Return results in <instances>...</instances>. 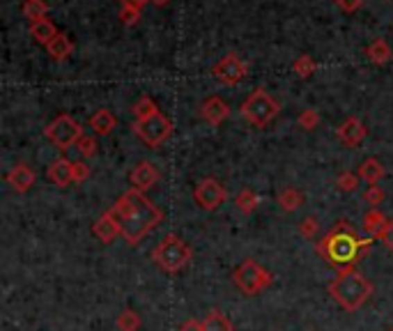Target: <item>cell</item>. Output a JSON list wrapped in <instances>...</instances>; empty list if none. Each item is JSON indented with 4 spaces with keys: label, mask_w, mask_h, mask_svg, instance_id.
I'll list each match as a JSON object with an SVG mask.
<instances>
[{
    "label": "cell",
    "mask_w": 393,
    "mask_h": 331,
    "mask_svg": "<svg viewBox=\"0 0 393 331\" xmlns=\"http://www.w3.org/2000/svg\"><path fill=\"white\" fill-rule=\"evenodd\" d=\"M113 212L120 219L122 237L129 246H138L164 221L161 210L138 189L124 191L113 205Z\"/></svg>",
    "instance_id": "obj_1"
},
{
    "label": "cell",
    "mask_w": 393,
    "mask_h": 331,
    "mask_svg": "<svg viewBox=\"0 0 393 331\" xmlns=\"http://www.w3.org/2000/svg\"><path fill=\"white\" fill-rule=\"evenodd\" d=\"M373 246V239H363L357 235L352 226H347L345 221L333 228V230L317 244V251L327 262L338 264V267L352 269L354 262H359L363 251Z\"/></svg>",
    "instance_id": "obj_2"
},
{
    "label": "cell",
    "mask_w": 393,
    "mask_h": 331,
    "mask_svg": "<svg viewBox=\"0 0 393 331\" xmlns=\"http://www.w3.org/2000/svg\"><path fill=\"white\" fill-rule=\"evenodd\" d=\"M329 294L338 301L340 308L345 311H359L373 294V283L366 276H361L354 269H343L340 274L329 283Z\"/></svg>",
    "instance_id": "obj_3"
},
{
    "label": "cell",
    "mask_w": 393,
    "mask_h": 331,
    "mask_svg": "<svg viewBox=\"0 0 393 331\" xmlns=\"http://www.w3.org/2000/svg\"><path fill=\"white\" fill-rule=\"evenodd\" d=\"M194 257L191 246L184 241L180 235L170 232L166 235V239H161L152 251V260L159 269L168 271V274H175V271L184 269Z\"/></svg>",
    "instance_id": "obj_4"
},
{
    "label": "cell",
    "mask_w": 393,
    "mask_h": 331,
    "mask_svg": "<svg viewBox=\"0 0 393 331\" xmlns=\"http://www.w3.org/2000/svg\"><path fill=\"white\" fill-rule=\"evenodd\" d=\"M278 110H281V104L265 90V87L253 90L242 104V115L246 117L251 127H258V129L267 127V124L278 115Z\"/></svg>",
    "instance_id": "obj_5"
},
{
    "label": "cell",
    "mask_w": 393,
    "mask_h": 331,
    "mask_svg": "<svg viewBox=\"0 0 393 331\" xmlns=\"http://www.w3.org/2000/svg\"><path fill=\"white\" fill-rule=\"evenodd\" d=\"M233 281L246 297H253V294H260L262 290L269 288L274 278L262 264H258L253 257H246V260L235 269Z\"/></svg>",
    "instance_id": "obj_6"
},
{
    "label": "cell",
    "mask_w": 393,
    "mask_h": 331,
    "mask_svg": "<svg viewBox=\"0 0 393 331\" xmlns=\"http://www.w3.org/2000/svg\"><path fill=\"white\" fill-rule=\"evenodd\" d=\"M44 136H47V141L51 145H56L58 150H69L72 145H76L81 138H83V127H81L78 120H74L72 115H58L53 122L47 124V129H44Z\"/></svg>",
    "instance_id": "obj_7"
},
{
    "label": "cell",
    "mask_w": 393,
    "mask_h": 331,
    "mask_svg": "<svg viewBox=\"0 0 393 331\" xmlns=\"http://www.w3.org/2000/svg\"><path fill=\"white\" fill-rule=\"evenodd\" d=\"M131 129L147 147H159L164 141H168L170 134H173V122L159 110V113L143 117V120H133Z\"/></svg>",
    "instance_id": "obj_8"
},
{
    "label": "cell",
    "mask_w": 393,
    "mask_h": 331,
    "mask_svg": "<svg viewBox=\"0 0 393 331\" xmlns=\"http://www.w3.org/2000/svg\"><path fill=\"white\" fill-rule=\"evenodd\" d=\"M194 201L200 210L214 212L228 201V191L217 178H203L194 187Z\"/></svg>",
    "instance_id": "obj_9"
},
{
    "label": "cell",
    "mask_w": 393,
    "mask_h": 331,
    "mask_svg": "<svg viewBox=\"0 0 393 331\" xmlns=\"http://www.w3.org/2000/svg\"><path fill=\"white\" fill-rule=\"evenodd\" d=\"M212 74L214 78L219 80V83L224 85H237L242 83L244 78H246L249 74V65L242 60L237 53H226L221 60L212 67Z\"/></svg>",
    "instance_id": "obj_10"
},
{
    "label": "cell",
    "mask_w": 393,
    "mask_h": 331,
    "mask_svg": "<svg viewBox=\"0 0 393 331\" xmlns=\"http://www.w3.org/2000/svg\"><path fill=\"white\" fill-rule=\"evenodd\" d=\"M161 178L159 168L152 164V161H140L136 164V168L131 171L129 180H131V189H138V191H150L152 187H157V182Z\"/></svg>",
    "instance_id": "obj_11"
},
{
    "label": "cell",
    "mask_w": 393,
    "mask_h": 331,
    "mask_svg": "<svg viewBox=\"0 0 393 331\" xmlns=\"http://www.w3.org/2000/svg\"><path fill=\"white\" fill-rule=\"evenodd\" d=\"M200 117H203L205 122H210L212 127H219L221 122H226L230 117V106L226 99H221L219 94H212V97H207L203 101V106H200Z\"/></svg>",
    "instance_id": "obj_12"
},
{
    "label": "cell",
    "mask_w": 393,
    "mask_h": 331,
    "mask_svg": "<svg viewBox=\"0 0 393 331\" xmlns=\"http://www.w3.org/2000/svg\"><path fill=\"white\" fill-rule=\"evenodd\" d=\"M336 134L340 138V143L347 145V147H357L361 145V141L366 138L368 134V129H366V124H363L359 117H347V120H343L338 124V129H336Z\"/></svg>",
    "instance_id": "obj_13"
},
{
    "label": "cell",
    "mask_w": 393,
    "mask_h": 331,
    "mask_svg": "<svg viewBox=\"0 0 393 331\" xmlns=\"http://www.w3.org/2000/svg\"><path fill=\"white\" fill-rule=\"evenodd\" d=\"M92 232L97 235V239L103 241V244H110L117 235H122V226H120V219H117V214L113 210L103 212V214L94 221L92 226Z\"/></svg>",
    "instance_id": "obj_14"
},
{
    "label": "cell",
    "mask_w": 393,
    "mask_h": 331,
    "mask_svg": "<svg viewBox=\"0 0 393 331\" xmlns=\"http://www.w3.org/2000/svg\"><path fill=\"white\" fill-rule=\"evenodd\" d=\"M47 178L51 180V184H56V187H69V184L74 182V161L69 159H56V161H51L49 168H47Z\"/></svg>",
    "instance_id": "obj_15"
},
{
    "label": "cell",
    "mask_w": 393,
    "mask_h": 331,
    "mask_svg": "<svg viewBox=\"0 0 393 331\" xmlns=\"http://www.w3.org/2000/svg\"><path fill=\"white\" fill-rule=\"evenodd\" d=\"M5 180L17 194H28L35 184V171L28 164H17L10 173H7Z\"/></svg>",
    "instance_id": "obj_16"
},
{
    "label": "cell",
    "mask_w": 393,
    "mask_h": 331,
    "mask_svg": "<svg viewBox=\"0 0 393 331\" xmlns=\"http://www.w3.org/2000/svg\"><path fill=\"white\" fill-rule=\"evenodd\" d=\"M28 31H31V37L37 42V44H42L44 49L49 46L51 42L56 40L58 37V28H56V24L51 19H40V21H31V24H28Z\"/></svg>",
    "instance_id": "obj_17"
},
{
    "label": "cell",
    "mask_w": 393,
    "mask_h": 331,
    "mask_svg": "<svg viewBox=\"0 0 393 331\" xmlns=\"http://www.w3.org/2000/svg\"><path fill=\"white\" fill-rule=\"evenodd\" d=\"M87 124H90V129H92L94 136H108L110 131L117 127V117L110 113L108 108H99L97 113L90 115Z\"/></svg>",
    "instance_id": "obj_18"
},
{
    "label": "cell",
    "mask_w": 393,
    "mask_h": 331,
    "mask_svg": "<svg viewBox=\"0 0 393 331\" xmlns=\"http://www.w3.org/2000/svg\"><path fill=\"white\" fill-rule=\"evenodd\" d=\"M384 166H382V161L380 159H375V157H368V159H363L361 161V166H359V171L357 175L361 178V182H366V184H377L382 178H384Z\"/></svg>",
    "instance_id": "obj_19"
},
{
    "label": "cell",
    "mask_w": 393,
    "mask_h": 331,
    "mask_svg": "<svg viewBox=\"0 0 393 331\" xmlns=\"http://www.w3.org/2000/svg\"><path fill=\"white\" fill-rule=\"evenodd\" d=\"M72 51H74V42H72V37L67 33H58L56 40L47 46V53L53 58L56 62L67 60V58L72 56Z\"/></svg>",
    "instance_id": "obj_20"
},
{
    "label": "cell",
    "mask_w": 393,
    "mask_h": 331,
    "mask_svg": "<svg viewBox=\"0 0 393 331\" xmlns=\"http://www.w3.org/2000/svg\"><path fill=\"white\" fill-rule=\"evenodd\" d=\"M366 56H368V60L373 62V65H387L391 60L393 51H391L387 40H382V37H375V40L366 46Z\"/></svg>",
    "instance_id": "obj_21"
},
{
    "label": "cell",
    "mask_w": 393,
    "mask_h": 331,
    "mask_svg": "<svg viewBox=\"0 0 393 331\" xmlns=\"http://www.w3.org/2000/svg\"><path fill=\"white\" fill-rule=\"evenodd\" d=\"M203 331H235L233 322L221 311H210L203 320Z\"/></svg>",
    "instance_id": "obj_22"
},
{
    "label": "cell",
    "mask_w": 393,
    "mask_h": 331,
    "mask_svg": "<svg viewBox=\"0 0 393 331\" xmlns=\"http://www.w3.org/2000/svg\"><path fill=\"white\" fill-rule=\"evenodd\" d=\"M278 205L285 212H296L303 205V194L299 189H294V187H285L278 194Z\"/></svg>",
    "instance_id": "obj_23"
},
{
    "label": "cell",
    "mask_w": 393,
    "mask_h": 331,
    "mask_svg": "<svg viewBox=\"0 0 393 331\" xmlns=\"http://www.w3.org/2000/svg\"><path fill=\"white\" fill-rule=\"evenodd\" d=\"M21 12L28 21H40V19H47L49 14V3L47 0H24L21 5Z\"/></svg>",
    "instance_id": "obj_24"
},
{
    "label": "cell",
    "mask_w": 393,
    "mask_h": 331,
    "mask_svg": "<svg viewBox=\"0 0 393 331\" xmlns=\"http://www.w3.org/2000/svg\"><path fill=\"white\" fill-rule=\"evenodd\" d=\"M258 203H260V198L251 189H242L240 194L235 196V207L240 210L242 214H251V212L258 207Z\"/></svg>",
    "instance_id": "obj_25"
},
{
    "label": "cell",
    "mask_w": 393,
    "mask_h": 331,
    "mask_svg": "<svg viewBox=\"0 0 393 331\" xmlns=\"http://www.w3.org/2000/svg\"><path fill=\"white\" fill-rule=\"evenodd\" d=\"M131 110H133V117H136V120H143V117H150L154 113H159V106L152 97L143 94V97L136 99V104L131 106Z\"/></svg>",
    "instance_id": "obj_26"
},
{
    "label": "cell",
    "mask_w": 393,
    "mask_h": 331,
    "mask_svg": "<svg viewBox=\"0 0 393 331\" xmlns=\"http://www.w3.org/2000/svg\"><path fill=\"white\" fill-rule=\"evenodd\" d=\"M387 221L389 219L375 207V210H370L366 217H363V230H366L368 235H375V237H377V232H380L382 228L387 226Z\"/></svg>",
    "instance_id": "obj_27"
},
{
    "label": "cell",
    "mask_w": 393,
    "mask_h": 331,
    "mask_svg": "<svg viewBox=\"0 0 393 331\" xmlns=\"http://www.w3.org/2000/svg\"><path fill=\"white\" fill-rule=\"evenodd\" d=\"M315 69H317V62L313 60V56H308V53H301L292 65V71L299 78H310L315 74Z\"/></svg>",
    "instance_id": "obj_28"
},
{
    "label": "cell",
    "mask_w": 393,
    "mask_h": 331,
    "mask_svg": "<svg viewBox=\"0 0 393 331\" xmlns=\"http://www.w3.org/2000/svg\"><path fill=\"white\" fill-rule=\"evenodd\" d=\"M138 327H140V315L136 311H131V308L117 315V329L120 331H138Z\"/></svg>",
    "instance_id": "obj_29"
},
{
    "label": "cell",
    "mask_w": 393,
    "mask_h": 331,
    "mask_svg": "<svg viewBox=\"0 0 393 331\" xmlns=\"http://www.w3.org/2000/svg\"><path fill=\"white\" fill-rule=\"evenodd\" d=\"M359 184H361V178H359L357 173H350V171L340 173L338 178H336V187H338V191H345V194H352V191H357V189H359Z\"/></svg>",
    "instance_id": "obj_30"
},
{
    "label": "cell",
    "mask_w": 393,
    "mask_h": 331,
    "mask_svg": "<svg viewBox=\"0 0 393 331\" xmlns=\"http://www.w3.org/2000/svg\"><path fill=\"white\" fill-rule=\"evenodd\" d=\"M120 21H122V26H136L138 24V19H140V7H133V5H122L120 7Z\"/></svg>",
    "instance_id": "obj_31"
},
{
    "label": "cell",
    "mask_w": 393,
    "mask_h": 331,
    "mask_svg": "<svg viewBox=\"0 0 393 331\" xmlns=\"http://www.w3.org/2000/svg\"><path fill=\"white\" fill-rule=\"evenodd\" d=\"M317 124H320V113L313 108H306L303 113L299 115V127L306 129V131H313Z\"/></svg>",
    "instance_id": "obj_32"
},
{
    "label": "cell",
    "mask_w": 393,
    "mask_h": 331,
    "mask_svg": "<svg viewBox=\"0 0 393 331\" xmlns=\"http://www.w3.org/2000/svg\"><path fill=\"white\" fill-rule=\"evenodd\" d=\"M76 147H78L81 157H85V159L87 157H94V154H97V138H94V136H83L76 143Z\"/></svg>",
    "instance_id": "obj_33"
},
{
    "label": "cell",
    "mask_w": 393,
    "mask_h": 331,
    "mask_svg": "<svg viewBox=\"0 0 393 331\" xmlns=\"http://www.w3.org/2000/svg\"><path fill=\"white\" fill-rule=\"evenodd\" d=\"M317 230H320V223H317V219H313V217H306L299 223V235L306 239H313L317 235Z\"/></svg>",
    "instance_id": "obj_34"
},
{
    "label": "cell",
    "mask_w": 393,
    "mask_h": 331,
    "mask_svg": "<svg viewBox=\"0 0 393 331\" xmlns=\"http://www.w3.org/2000/svg\"><path fill=\"white\" fill-rule=\"evenodd\" d=\"M384 201V189L377 187V184H373V187H368V191L363 194V203L373 205V207H377Z\"/></svg>",
    "instance_id": "obj_35"
},
{
    "label": "cell",
    "mask_w": 393,
    "mask_h": 331,
    "mask_svg": "<svg viewBox=\"0 0 393 331\" xmlns=\"http://www.w3.org/2000/svg\"><path fill=\"white\" fill-rule=\"evenodd\" d=\"M377 239H380L382 244L389 248V251H393V219H389L387 226H384L382 230L377 232Z\"/></svg>",
    "instance_id": "obj_36"
},
{
    "label": "cell",
    "mask_w": 393,
    "mask_h": 331,
    "mask_svg": "<svg viewBox=\"0 0 393 331\" xmlns=\"http://www.w3.org/2000/svg\"><path fill=\"white\" fill-rule=\"evenodd\" d=\"M90 178V166L85 161H74V184H81Z\"/></svg>",
    "instance_id": "obj_37"
},
{
    "label": "cell",
    "mask_w": 393,
    "mask_h": 331,
    "mask_svg": "<svg viewBox=\"0 0 393 331\" xmlns=\"http://www.w3.org/2000/svg\"><path fill=\"white\" fill-rule=\"evenodd\" d=\"M336 5H338L340 12L354 14V12H359L361 7H363V0H336Z\"/></svg>",
    "instance_id": "obj_38"
},
{
    "label": "cell",
    "mask_w": 393,
    "mask_h": 331,
    "mask_svg": "<svg viewBox=\"0 0 393 331\" xmlns=\"http://www.w3.org/2000/svg\"><path fill=\"white\" fill-rule=\"evenodd\" d=\"M180 331H203V322L191 318V320H187V322H184V325L180 327Z\"/></svg>",
    "instance_id": "obj_39"
},
{
    "label": "cell",
    "mask_w": 393,
    "mask_h": 331,
    "mask_svg": "<svg viewBox=\"0 0 393 331\" xmlns=\"http://www.w3.org/2000/svg\"><path fill=\"white\" fill-rule=\"evenodd\" d=\"M122 5H133V7H140V10H143V7L147 5V3H152V0H120Z\"/></svg>",
    "instance_id": "obj_40"
},
{
    "label": "cell",
    "mask_w": 393,
    "mask_h": 331,
    "mask_svg": "<svg viewBox=\"0 0 393 331\" xmlns=\"http://www.w3.org/2000/svg\"><path fill=\"white\" fill-rule=\"evenodd\" d=\"M152 3L157 5V7H166V5L170 3V0H152Z\"/></svg>",
    "instance_id": "obj_41"
},
{
    "label": "cell",
    "mask_w": 393,
    "mask_h": 331,
    "mask_svg": "<svg viewBox=\"0 0 393 331\" xmlns=\"http://www.w3.org/2000/svg\"><path fill=\"white\" fill-rule=\"evenodd\" d=\"M389 331H393V327H391V329H389Z\"/></svg>",
    "instance_id": "obj_42"
}]
</instances>
